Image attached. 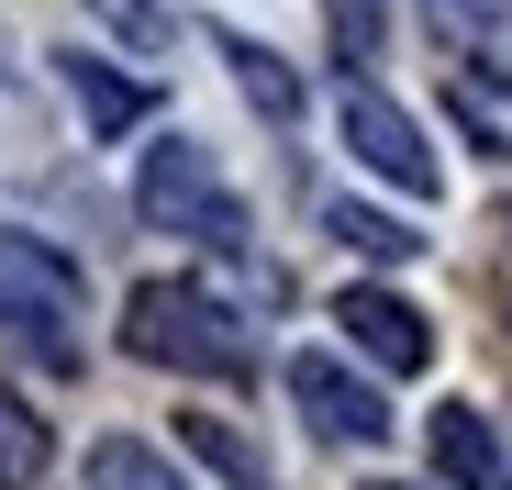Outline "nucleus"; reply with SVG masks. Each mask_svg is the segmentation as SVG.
<instances>
[{"mask_svg": "<svg viewBox=\"0 0 512 490\" xmlns=\"http://www.w3.org/2000/svg\"><path fill=\"white\" fill-rule=\"evenodd\" d=\"M123 346H134L145 368H190V379H234V368H256L234 301H223V290H190V279H145V290L123 301Z\"/></svg>", "mask_w": 512, "mask_h": 490, "instance_id": "1", "label": "nucleus"}, {"mask_svg": "<svg viewBox=\"0 0 512 490\" xmlns=\"http://www.w3.org/2000/svg\"><path fill=\"white\" fill-rule=\"evenodd\" d=\"M134 212H145L156 234H190V245H212V257H245V201L212 179V156H201L190 134H179V145H145Z\"/></svg>", "mask_w": 512, "mask_h": 490, "instance_id": "2", "label": "nucleus"}, {"mask_svg": "<svg viewBox=\"0 0 512 490\" xmlns=\"http://www.w3.org/2000/svg\"><path fill=\"white\" fill-rule=\"evenodd\" d=\"M78 301H90V290H78V268L56 257V245L0 234V335H12V346H34L45 368H78V335H67Z\"/></svg>", "mask_w": 512, "mask_h": 490, "instance_id": "3", "label": "nucleus"}, {"mask_svg": "<svg viewBox=\"0 0 512 490\" xmlns=\"http://www.w3.org/2000/svg\"><path fill=\"white\" fill-rule=\"evenodd\" d=\"M346 145H357V168H379L401 201H435V190H446V168H435V145H423V123H412L390 90H368V78H346Z\"/></svg>", "mask_w": 512, "mask_h": 490, "instance_id": "4", "label": "nucleus"}, {"mask_svg": "<svg viewBox=\"0 0 512 490\" xmlns=\"http://www.w3.org/2000/svg\"><path fill=\"white\" fill-rule=\"evenodd\" d=\"M290 401H301V424H312L323 446H379V435H390V401H379L368 379H346L334 357H290Z\"/></svg>", "mask_w": 512, "mask_h": 490, "instance_id": "5", "label": "nucleus"}, {"mask_svg": "<svg viewBox=\"0 0 512 490\" xmlns=\"http://www.w3.org/2000/svg\"><path fill=\"white\" fill-rule=\"evenodd\" d=\"M334 323H346V346H368L390 379H412L423 357H435V323H423L401 290H346V301H334Z\"/></svg>", "mask_w": 512, "mask_h": 490, "instance_id": "6", "label": "nucleus"}, {"mask_svg": "<svg viewBox=\"0 0 512 490\" xmlns=\"http://www.w3.org/2000/svg\"><path fill=\"white\" fill-rule=\"evenodd\" d=\"M423 446H435V468H446L457 490H512V457H501V435H490L479 413H457V401H446L435 424H423Z\"/></svg>", "mask_w": 512, "mask_h": 490, "instance_id": "7", "label": "nucleus"}, {"mask_svg": "<svg viewBox=\"0 0 512 490\" xmlns=\"http://www.w3.org/2000/svg\"><path fill=\"white\" fill-rule=\"evenodd\" d=\"M56 78H67V101L90 112V134H134V123H145V101H156L145 78H112L101 56H56Z\"/></svg>", "mask_w": 512, "mask_h": 490, "instance_id": "8", "label": "nucleus"}, {"mask_svg": "<svg viewBox=\"0 0 512 490\" xmlns=\"http://www.w3.org/2000/svg\"><path fill=\"white\" fill-rule=\"evenodd\" d=\"M179 446H190V457H201L223 490H268V457H256V446H245L223 413H179Z\"/></svg>", "mask_w": 512, "mask_h": 490, "instance_id": "9", "label": "nucleus"}, {"mask_svg": "<svg viewBox=\"0 0 512 490\" xmlns=\"http://www.w3.org/2000/svg\"><path fill=\"white\" fill-rule=\"evenodd\" d=\"M45 468H56L45 413H34L23 390H0V490H45Z\"/></svg>", "mask_w": 512, "mask_h": 490, "instance_id": "10", "label": "nucleus"}, {"mask_svg": "<svg viewBox=\"0 0 512 490\" xmlns=\"http://www.w3.org/2000/svg\"><path fill=\"white\" fill-rule=\"evenodd\" d=\"M223 56H234V90H245L256 112H268V123H290V112H301V78H290V67H279L268 45H245V34H223Z\"/></svg>", "mask_w": 512, "mask_h": 490, "instance_id": "11", "label": "nucleus"}, {"mask_svg": "<svg viewBox=\"0 0 512 490\" xmlns=\"http://www.w3.org/2000/svg\"><path fill=\"white\" fill-rule=\"evenodd\" d=\"M323 223H334V245H357V257H379V268H401L412 245H423L412 223H390V212H368V201H334Z\"/></svg>", "mask_w": 512, "mask_h": 490, "instance_id": "12", "label": "nucleus"}, {"mask_svg": "<svg viewBox=\"0 0 512 490\" xmlns=\"http://www.w3.org/2000/svg\"><path fill=\"white\" fill-rule=\"evenodd\" d=\"M446 112H457V123H468V134L490 145V156H512V101L490 90L479 67H457V78H446Z\"/></svg>", "mask_w": 512, "mask_h": 490, "instance_id": "13", "label": "nucleus"}, {"mask_svg": "<svg viewBox=\"0 0 512 490\" xmlns=\"http://www.w3.org/2000/svg\"><path fill=\"white\" fill-rule=\"evenodd\" d=\"M323 23H334V56H346V78L379 67V45H390V12H379V0H323Z\"/></svg>", "mask_w": 512, "mask_h": 490, "instance_id": "14", "label": "nucleus"}, {"mask_svg": "<svg viewBox=\"0 0 512 490\" xmlns=\"http://www.w3.org/2000/svg\"><path fill=\"white\" fill-rule=\"evenodd\" d=\"M90 490H179V479L156 468V446H134V435H101V446H90Z\"/></svg>", "mask_w": 512, "mask_h": 490, "instance_id": "15", "label": "nucleus"}, {"mask_svg": "<svg viewBox=\"0 0 512 490\" xmlns=\"http://www.w3.org/2000/svg\"><path fill=\"white\" fill-rule=\"evenodd\" d=\"M90 12L123 34V45H145V56H167L179 45V23H167V0H90Z\"/></svg>", "mask_w": 512, "mask_h": 490, "instance_id": "16", "label": "nucleus"}, {"mask_svg": "<svg viewBox=\"0 0 512 490\" xmlns=\"http://www.w3.org/2000/svg\"><path fill=\"white\" fill-rule=\"evenodd\" d=\"M435 23L468 34V45H490V34H512V0H435Z\"/></svg>", "mask_w": 512, "mask_h": 490, "instance_id": "17", "label": "nucleus"}, {"mask_svg": "<svg viewBox=\"0 0 512 490\" xmlns=\"http://www.w3.org/2000/svg\"><path fill=\"white\" fill-rule=\"evenodd\" d=\"M368 490H401V479H368Z\"/></svg>", "mask_w": 512, "mask_h": 490, "instance_id": "18", "label": "nucleus"}]
</instances>
